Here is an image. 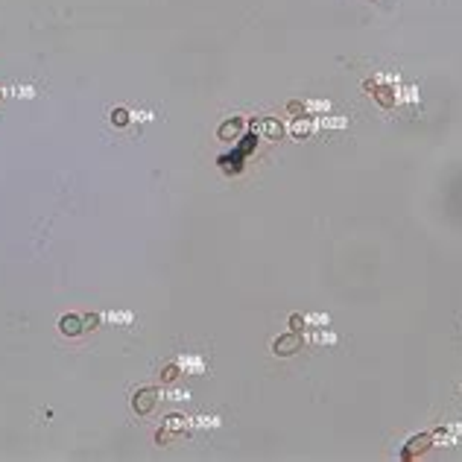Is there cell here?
Wrapping results in <instances>:
<instances>
[{"label": "cell", "instance_id": "2", "mask_svg": "<svg viewBox=\"0 0 462 462\" xmlns=\"http://www.w3.org/2000/svg\"><path fill=\"white\" fill-rule=\"evenodd\" d=\"M179 430H184V419H182V416H170L167 424H164V430H158V436H155V439H158V445H167V442L179 433Z\"/></svg>", "mask_w": 462, "mask_h": 462}, {"label": "cell", "instance_id": "12", "mask_svg": "<svg viewBox=\"0 0 462 462\" xmlns=\"http://www.w3.org/2000/svg\"><path fill=\"white\" fill-rule=\"evenodd\" d=\"M179 378V366H167L164 369V380H176Z\"/></svg>", "mask_w": 462, "mask_h": 462}, {"label": "cell", "instance_id": "13", "mask_svg": "<svg viewBox=\"0 0 462 462\" xmlns=\"http://www.w3.org/2000/svg\"><path fill=\"white\" fill-rule=\"evenodd\" d=\"M0 97H3V94H0Z\"/></svg>", "mask_w": 462, "mask_h": 462}, {"label": "cell", "instance_id": "4", "mask_svg": "<svg viewBox=\"0 0 462 462\" xmlns=\"http://www.w3.org/2000/svg\"><path fill=\"white\" fill-rule=\"evenodd\" d=\"M59 331H62L65 336H76V334H82V331H85L82 316H62V319H59Z\"/></svg>", "mask_w": 462, "mask_h": 462}, {"label": "cell", "instance_id": "1", "mask_svg": "<svg viewBox=\"0 0 462 462\" xmlns=\"http://www.w3.org/2000/svg\"><path fill=\"white\" fill-rule=\"evenodd\" d=\"M155 404H158V389H155V386H143V389H138L135 398H132V406H135L138 416H149V413L155 409Z\"/></svg>", "mask_w": 462, "mask_h": 462}, {"label": "cell", "instance_id": "3", "mask_svg": "<svg viewBox=\"0 0 462 462\" xmlns=\"http://www.w3.org/2000/svg\"><path fill=\"white\" fill-rule=\"evenodd\" d=\"M298 345H301V339H298V334H284L278 336L275 342H272V348H275V354H293V351H298Z\"/></svg>", "mask_w": 462, "mask_h": 462}, {"label": "cell", "instance_id": "8", "mask_svg": "<svg viewBox=\"0 0 462 462\" xmlns=\"http://www.w3.org/2000/svg\"><path fill=\"white\" fill-rule=\"evenodd\" d=\"M112 120L117 123V126H126V123H129V112H126V109H114Z\"/></svg>", "mask_w": 462, "mask_h": 462}, {"label": "cell", "instance_id": "11", "mask_svg": "<svg viewBox=\"0 0 462 462\" xmlns=\"http://www.w3.org/2000/svg\"><path fill=\"white\" fill-rule=\"evenodd\" d=\"M82 322H85V328H91V331H94V328L99 325V316H97V313H91V316H85Z\"/></svg>", "mask_w": 462, "mask_h": 462}, {"label": "cell", "instance_id": "9", "mask_svg": "<svg viewBox=\"0 0 462 462\" xmlns=\"http://www.w3.org/2000/svg\"><path fill=\"white\" fill-rule=\"evenodd\" d=\"M290 325H293V331L298 334V331H304V325H307V319H301V316H290Z\"/></svg>", "mask_w": 462, "mask_h": 462}, {"label": "cell", "instance_id": "6", "mask_svg": "<svg viewBox=\"0 0 462 462\" xmlns=\"http://www.w3.org/2000/svg\"><path fill=\"white\" fill-rule=\"evenodd\" d=\"M430 439H433V436H416V439H409V448L404 450V459H413L416 453H421V450L430 445Z\"/></svg>", "mask_w": 462, "mask_h": 462}, {"label": "cell", "instance_id": "10", "mask_svg": "<svg viewBox=\"0 0 462 462\" xmlns=\"http://www.w3.org/2000/svg\"><path fill=\"white\" fill-rule=\"evenodd\" d=\"M293 135H310V123H293Z\"/></svg>", "mask_w": 462, "mask_h": 462}, {"label": "cell", "instance_id": "7", "mask_svg": "<svg viewBox=\"0 0 462 462\" xmlns=\"http://www.w3.org/2000/svg\"><path fill=\"white\" fill-rule=\"evenodd\" d=\"M240 129H243V120H240V117H234V120H228V123H223V126H220V138H223V140H234L240 135Z\"/></svg>", "mask_w": 462, "mask_h": 462}, {"label": "cell", "instance_id": "5", "mask_svg": "<svg viewBox=\"0 0 462 462\" xmlns=\"http://www.w3.org/2000/svg\"><path fill=\"white\" fill-rule=\"evenodd\" d=\"M258 132L264 135V138H269V140H278L281 135H284V129H281V123H275V120H264V123H258Z\"/></svg>", "mask_w": 462, "mask_h": 462}]
</instances>
